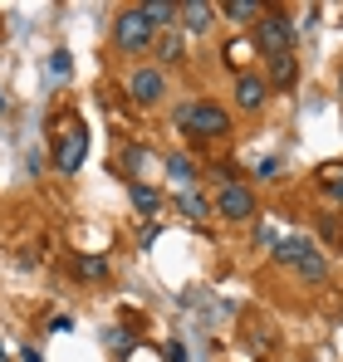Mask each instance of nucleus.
Masks as SVG:
<instances>
[{"mask_svg": "<svg viewBox=\"0 0 343 362\" xmlns=\"http://www.w3.org/2000/svg\"><path fill=\"white\" fill-rule=\"evenodd\" d=\"M176 127L186 137H196V142H216V137L230 132V113L221 103H211V98H191V103L176 108Z\"/></svg>", "mask_w": 343, "mask_h": 362, "instance_id": "1", "label": "nucleus"}, {"mask_svg": "<svg viewBox=\"0 0 343 362\" xmlns=\"http://www.w3.org/2000/svg\"><path fill=\"white\" fill-rule=\"evenodd\" d=\"M89 157V127L79 118H64L55 122V142H50V162H55L59 177H74Z\"/></svg>", "mask_w": 343, "mask_h": 362, "instance_id": "2", "label": "nucleus"}, {"mask_svg": "<svg viewBox=\"0 0 343 362\" xmlns=\"http://www.w3.org/2000/svg\"><path fill=\"white\" fill-rule=\"evenodd\" d=\"M275 264L299 269V279H309V284H324V274H329L324 255L314 250V240H304V235H285V240H275Z\"/></svg>", "mask_w": 343, "mask_h": 362, "instance_id": "3", "label": "nucleus"}, {"mask_svg": "<svg viewBox=\"0 0 343 362\" xmlns=\"http://www.w3.org/2000/svg\"><path fill=\"white\" fill-rule=\"evenodd\" d=\"M294 20H289L285 10H260V20H255V49L265 54V59H275V54H294Z\"/></svg>", "mask_w": 343, "mask_h": 362, "instance_id": "4", "label": "nucleus"}, {"mask_svg": "<svg viewBox=\"0 0 343 362\" xmlns=\"http://www.w3.org/2000/svg\"><path fill=\"white\" fill-rule=\"evenodd\" d=\"M152 35H157V30L147 25V15H142L137 5H128V10L113 20V45L123 49V54H142V49L152 45Z\"/></svg>", "mask_w": 343, "mask_h": 362, "instance_id": "5", "label": "nucleus"}, {"mask_svg": "<svg viewBox=\"0 0 343 362\" xmlns=\"http://www.w3.org/2000/svg\"><path fill=\"white\" fill-rule=\"evenodd\" d=\"M221 221H250L255 216V191L250 186H240V181H221V191H216V206H211Z\"/></svg>", "mask_w": 343, "mask_h": 362, "instance_id": "6", "label": "nucleus"}, {"mask_svg": "<svg viewBox=\"0 0 343 362\" xmlns=\"http://www.w3.org/2000/svg\"><path fill=\"white\" fill-rule=\"evenodd\" d=\"M128 98H133L137 108H157V103L167 98L162 69H133V74H128Z\"/></svg>", "mask_w": 343, "mask_h": 362, "instance_id": "7", "label": "nucleus"}, {"mask_svg": "<svg viewBox=\"0 0 343 362\" xmlns=\"http://www.w3.org/2000/svg\"><path fill=\"white\" fill-rule=\"evenodd\" d=\"M265 98H270V83L260 78V74H235V108L240 113H260L265 108Z\"/></svg>", "mask_w": 343, "mask_h": 362, "instance_id": "8", "label": "nucleus"}, {"mask_svg": "<svg viewBox=\"0 0 343 362\" xmlns=\"http://www.w3.org/2000/svg\"><path fill=\"white\" fill-rule=\"evenodd\" d=\"M176 15H181V30H186V35H206L216 5H206V0H186V5H176Z\"/></svg>", "mask_w": 343, "mask_h": 362, "instance_id": "9", "label": "nucleus"}, {"mask_svg": "<svg viewBox=\"0 0 343 362\" xmlns=\"http://www.w3.org/2000/svg\"><path fill=\"white\" fill-rule=\"evenodd\" d=\"M69 264H74V274H79L84 284H103V279L113 274V264H108V255H74Z\"/></svg>", "mask_w": 343, "mask_h": 362, "instance_id": "10", "label": "nucleus"}, {"mask_svg": "<svg viewBox=\"0 0 343 362\" xmlns=\"http://www.w3.org/2000/svg\"><path fill=\"white\" fill-rule=\"evenodd\" d=\"M128 201H133V211H142V216H157V211H162V191L147 186V181H128Z\"/></svg>", "mask_w": 343, "mask_h": 362, "instance_id": "11", "label": "nucleus"}, {"mask_svg": "<svg viewBox=\"0 0 343 362\" xmlns=\"http://www.w3.org/2000/svg\"><path fill=\"white\" fill-rule=\"evenodd\" d=\"M265 83H275V88H294V83H299V59H294V54H275Z\"/></svg>", "mask_w": 343, "mask_h": 362, "instance_id": "12", "label": "nucleus"}, {"mask_svg": "<svg viewBox=\"0 0 343 362\" xmlns=\"http://www.w3.org/2000/svg\"><path fill=\"white\" fill-rule=\"evenodd\" d=\"M319 186H324V196H329V201H339V206H343V162L319 167Z\"/></svg>", "mask_w": 343, "mask_h": 362, "instance_id": "13", "label": "nucleus"}, {"mask_svg": "<svg viewBox=\"0 0 343 362\" xmlns=\"http://www.w3.org/2000/svg\"><path fill=\"white\" fill-rule=\"evenodd\" d=\"M167 177H172L176 191H186V186L196 181V162H191V157H167Z\"/></svg>", "mask_w": 343, "mask_h": 362, "instance_id": "14", "label": "nucleus"}, {"mask_svg": "<svg viewBox=\"0 0 343 362\" xmlns=\"http://www.w3.org/2000/svg\"><path fill=\"white\" fill-rule=\"evenodd\" d=\"M221 20L250 25V20H260V5H255V0H226V5H221Z\"/></svg>", "mask_w": 343, "mask_h": 362, "instance_id": "15", "label": "nucleus"}, {"mask_svg": "<svg viewBox=\"0 0 343 362\" xmlns=\"http://www.w3.org/2000/svg\"><path fill=\"white\" fill-rule=\"evenodd\" d=\"M137 10L147 15V25H152V30H157V25H172V20H176V5H172V0H147V5H137Z\"/></svg>", "mask_w": 343, "mask_h": 362, "instance_id": "16", "label": "nucleus"}, {"mask_svg": "<svg viewBox=\"0 0 343 362\" xmlns=\"http://www.w3.org/2000/svg\"><path fill=\"white\" fill-rule=\"evenodd\" d=\"M176 206H181V211H186L191 221H206V216H211V206H206V201H201V196H196L191 186H186V191H176Z\"/></svg>", "mask_w": 343, "mask_h": 362, "instance_id": "17", "label": "nucleus"}, {"mask_svg": "<svg viewBox=\"0 0 343 362\" xmlns=\"http://www.w3.org/2000/svg\"><path fill=\"white\" fill-rule=\"evenodd\" d=\"M250 54H255V45H250V40H230V45H226V64L235 69V74H245Z\"/></svg>", "mask_w": 343, "mask_h": 362, "instance_id": "18", "label": "nucleus"}, {"mask_svg": "<svg viewBox=\"0 0 343 362\" xmlns=\"http://www.w3.org/2000/svg\"><path fill=\"white\" fill-rule=\"evenodd\" d=\"M103 343H108V348H113V353H123V358H128V353H133V348H137V338H133V333H128V328H103Z\"/></svg>", "mask_w": 343, "mask_h": 362, "instance_id": "19", "label": "nucleus"}, {"mask_svg": "<svg viewBox=\"0 0 343 362\" xmlns=\"http://www.w3.org/2000/svg\"><path fill=\"white\" fill-rule=\"evenodd\" d=\"M69 74H74L69 49H55V54H50V78H55V83H69Z\"/></svg>", "mask_w": 343, "mask_h": 362, "instance_id": "20", "label": "nucleus"}, {"mask_svg": "<svg viewBox=\"0 0 343 362\" xmlns=\"http://www.w3.org/2000/svg\"><path fill=\"white\" fill-rule=\"evenodd\" d=\"M157 54H162V64H181V40L176 35H162L157 40Z\"/></svg>", "mask_w": 343, "mask_h": 362, "instance_id": "21", "label": "nucleus"}, {"mask_svg": "<svg viewBox=\"0 0 343 362\" xmlns=\"http://www.w3.org/2000/svg\"><path fill=\"white\" fill-rule=\"evenodd\" d=\"M162 362H186V343H181V338H172L167 348H162Z\"/></svg>", "mask_w": 343, "mask_h": 362, "instance_id": "22", "label": "nucleus"}, {"mask_svg": "<svg viewBox=\"0 0 343 362\" xmlns=\"http://www.w3.org/2000/svg\"><path fill=\"white\" fill-rule=\"evenodd\" d=\"M50 333H59V338L74 333V318H69V313H64V318H50Z\"/></svg>", "mask_w": 343, "mask_h": 362, "instance_id": "23", "label": "nucleus"}, {"mask_svg": "<svg viewBox=\"0 0 343 362\" xmlns=\"http://www.w3.org/2000/svg\"><path fill=\"white\" fill-rule=\"evenodd\" d=\"M128 362H157V353H152V348H142V343H137V348H133V353H128Z\"/></svg>", "mask_w": 343, "mask_h": 362, "instance_id": "24", "label": "nucleus"}, {"mask_svg": "<svg viewBox=\"0 0 343 362\" xmlns=\"http://www.w3.org/2000/svg\"><path fill=\"white\" fill-rule=\"evenodd\" d=\"M142 162H147V152H142V147H128V172H137Z\"/></svg>", "mask_w": 343, "mask_h": 362, "instance_id": "25", "label": "nucleus"}, {"mask_svg": "<svg viewBox=\"0 0 343 362\" xmlns=\"http://www.w3.org/2000/svg\"><path fill=\"white\" fill-rule=\"evenodd\" d=\"M275 172H280V162H275V157H265V162L255 167V177H275Z\"/></svg>", "mask_w": 343, "mask_h": 362, "instance_id": "26", "label": "nucleus"}, {"mask_svg": "<svg viewBox=\"0 0 343 362\" xmlns=\"http://www.w3.org/2000/svg\"><path fill=\"white\" fill-rule=\"evenodd\" d=\"M25 362H45V358H40V353H35V348H25Z\"/></svg>", "mask_w": 343, "mask_h": 362, "instance_id": "27", "label": "nucleus"}, {"mask_svg": "<svg viewBox=\"0 0 343 362\" xmlns=\"http://www.w3.org/2000/svg\"><path fill=\"white\" fill-rule=\"evenodd\" d=\"M0 362H10V353H5V343H0Z\"/></svg>", "mask_w": 343, "mask_h": 362, "instance_id": "28", "label": "nucleus"}, {"mask_svg": "<svg viewBox=\"0 0 343 362\" xmlns=\"http://www.w3.org/2000/svg\"><path fill=\"white\" fill-rule=\"evenodd\" d=\"M0 108H5V93H0Z\"/></svg>", "mask_w": 343, "mask_h": 362, "instance_id": "29", "label": "nucleus"}, {"mask_svg": "<svg viewBox=\"0 0 343 362\" xmlns=\"http://www.w3.org/2000/svg\"><path fill=\"white\" fill-rule=\"evenodd\" d=\"M339 88H343V74H339Z\"/></svg>", "mask_w": 343, "mask_h": 362, "instance_id": "30", "label": "nucleus"}]
</instances>
